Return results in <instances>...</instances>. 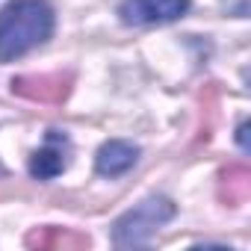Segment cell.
I'll list each match as a JSON object with an SVG mask.
<instances>
[{"mask_svg":"<svg viewBox=\"0 0 251 251\" xmlns=\"http://www.w3.org/2000/svg\"><path fill=\"white\" fill-rule=\"evenodd\" d=\"M56 15L48 0H9L0 9V62H15L53 36Z\"/></svg>","mask_w":251,"mask_h":251,"instance_id":"1","label":"cell"},{"mask_svg":"<svg viewBox=\"0 0 251 251\" xmlns=\"http://www.w3.org/2000/svg\"><path fill=\"white\" fill-rule=\"evenodd\" d=\"M177 216V204L166 195H148L127 213H121L112 225L115 248H139L148 245L151 236Z\"/></svg>","mask_w":251,"mask_h":251,"instance_id":"2","label":"cell"},{"mask_svg":"<svg viewBox=\"0 0 251 251\" xmlns=\"http://www.w3.org/2000/svg\"><path fill=\"white\" fill-rule=\"evenodd\" d=\"M186 12H189V0H124L118 6V18L127 27L172 24Z\"/></svg>","mask_w":251,"mask_h":251,"instance_id":"3","label":"cell"},{"mask_svg":"<svg viewBox=\"0 0 251 251\" xmlns=\"http://www.w3.org/2000/svg\"><path fill=\"white\" fill-rule=\"evenodd\" d=\"M27 169H30V175L36 180H53L56 175H62L68 169V139L62 133L50 130L48 139H45V145L39 151H33Z\"/></svg>","mask_w":251,"mask_h":251,"instance_id":"4","label":"cell"},{"mask_svg":"<svg viewBox=\"0 0 251 251\" xmlns=\"http://www.w3.org/2000/svg\"><path fill=\"white\" fill-rule=\"evenodd\" d=\"M139 160V148L124 142V139H109L98 148L95 154V172L103 177H121L127 175Z\"/></svg>","mask_w":251,"mask_h":251,"instance_id":"5","label":"cell"}]
</instances>
